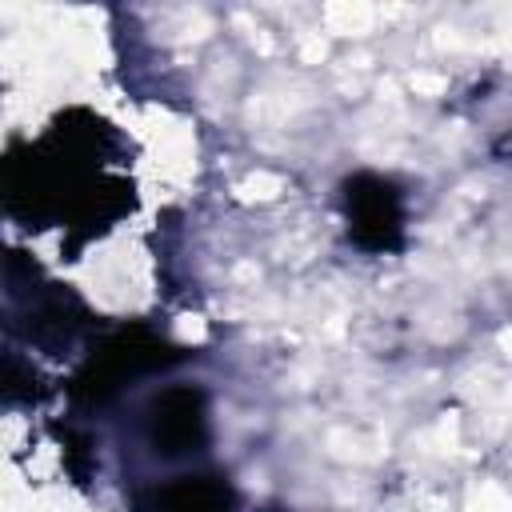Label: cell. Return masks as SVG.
Wrapping results in <instances>:
<instances>
[{
	"instance_id": "obj_4",
	"label": "cell",
	"mask_w": 512,
	"mask_h": 512,
	"mask_svg": "<svg viewBox=\"0 0 512 512\" xmlns=\"http://www.w3.org/2000/svg\"><path fill=\"white\" fill-rule=\"evenodd\" d=\"M144 440L160 460L200 456L212 440L208 396L196 384H172L156 392L144 408Z\"/></svg>"
},
{
	"instance_id": "obj_3",
	"label": "cell",
	"mask_w": 512,
	"mask_h": 512,
	"mask_svg": "<svg viewBox=\"0 0 512 512\" xmlns=\"http://www.w3.org/2000/svg\"><path fill=\"white\" fill-rule=\"evenodd\" d=\"M340 216L352 248L368 256L404 248V188L384 172H352L340 180Z\"/></svg>"
},
{
	"instance_id": "obj_5",
	"label": "cell",
	"mask_w": 512,
	"mask_h": 512,
	"mask_svg": "<svg viewBox=\"0 0 512 512\" xmlns=\"http://www.w3.org/2000/svg\"><path fill=\"white\" fill-rule=\"evenodd\" d=\"M148 512H240V492L220 472H184L148 492Z\"/></svg>"
},
{
	"instance_id": "obj_1",
	"label": "cell",
	"mask_w": 512,
	"mask_h": 512,
	"mask_svg": "<svg viewBox=\"0 0 512 512\" xmlns=\"http://www.w3.org/2000/svg\"><path fill=\"white\" fill-rule=\"evenodd\" d=\"M128 140L92 108H64L32 144H12L4 156V208L24 228L60 224L68 252L104 236L136 212V184L116 172Z\"/></svg>"
},
{
	"instance_id": "obj_2",
	"label": "cell",
	"mask_w": 512,
	"mask_h": 512,
	"mask_svg": "<svg viewBox=\"0 0 512 512\" xmlns=\"http://www.w3.org/2000/svg\"><path fill=\"white\" fill-rule=\"evenodd\" d=\"M180 360H188V352L180 344H172L168 336H160L148 324H124L112 328L108 336H100L84 364L76 368V376L68 380V396L76 408H104L108 400H116L128 384L168 372Z\"/></svg>"
}]
</instances>
